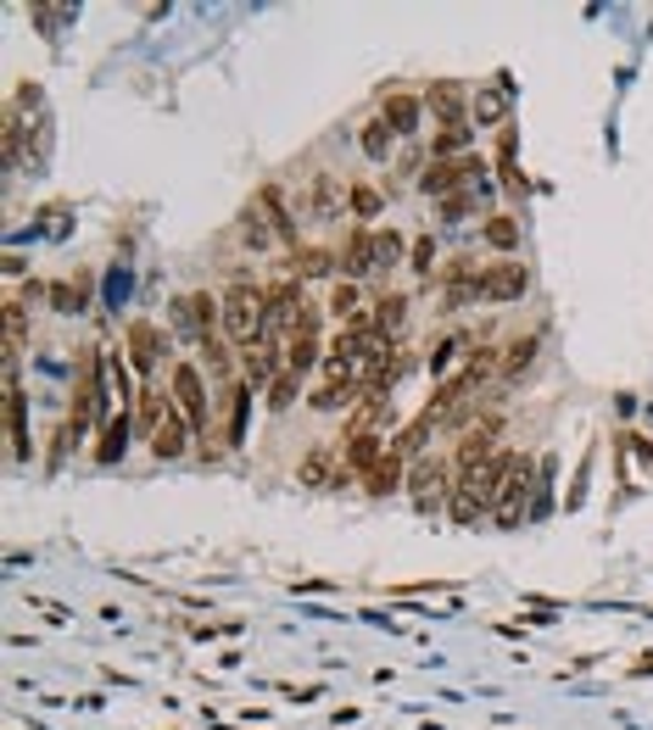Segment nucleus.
Wrapping results in <instances>:
<instances>
[{"label": "nucleus", "mask_w": 653, "mask_h": 730, "mask_svg": "<svg viewBox=\"0 0 653 730\" xmlns=\"http://www.w3.org/2000/svg\"><path fill=\"white\" fill-rule=\"evenodd\" d=\"M268 334V290L257 284H235L223 296V340H235V346L246 352L252 340Z\"/></svg>", "instance_id": "nucleus-1"}, {"label": "nucleus", "mask_w": 653, "mask_h": 730, "mask_svg": "<svg viewBox=\"0 0 653 730\" xmlns=\"http://www.w3.org/2000/svg\"><path fill=\"white\" fill-rule=\"evenodd\" d=\"M168 318H173L179 340H196V346H202V340H213V329H223V302H213L207 290H191V296L173 302Z\"/></svg>", "instance_id": "nucleus-2"}, {"label": "nucleus", "mask_w": 653, "mask_h": 730, "mask_svg": "<svg viewBox=\"0 0 653 730\" xmlns=\"http://www.w3.org/2000/svg\"><path fill=\"white\" fill-rule=\"evenodd\" d=\"M408 491H413V502L425 508V513H436L442 502H452V463L447 458H413V469H408Z\"/></svg>", "instance_id": "nucleus-3"}, {"label": "nucleus", "mask_w": 653, "mask_h": 730, "mask_svg": "<svg viewBox=\"0 0 653 730\" xmlns=\"http://www.w3.org/2000/svg\"><path fill=\"white\" fill-rule=\"evenodd\" d=\"M101 368H107V352H89L84 357V374H78V397H73V435H84L89 424H101L107 413V391H101Z\"/></svg>", "instance_id": "nucleus-4"}, {"label": "nucleus", "mask_w": 653, "mask_h": 730, "mask_svg": "<svg viewBox=\"0 0 653 730\" xmlns=\"http://www.w3.org/2000/svg\"><path fill=\"white\" fill-rule=\"evenodd\" d=\"M520 469V452H497V458H486L481 469H470V474H458V491H470L486 513H492V502L503 497V485H508V474Z\"/></svg>", "instance_id": "nucleus-5"}, {"label": "nucleus", "mask_w": 653, "mask_h": 730, "mask_svg": "<svg viewBox=\"0 0 653 730\" xmlns=\"http://www.w3.org/2000/svg\"><path fill=\"white\" fill-rule=\"evenodd\" d=\"M531 485H536V463H531V458H520V469L508 474V485H503V497L492 502V519H497V530H520V524H525V508H531Z\"/></svg>", "instance_id": "nucleus-6"}, {"label": "nucleus", "mask_w": 653, "mask_h": 730, "mask_svg": "<svg viewBox=\"0 0 653 730\" xmlns=\"http://www.w3.org/2000/svg\"><path fill=\"white\" fill-rule=\"evenodd\" d=\"M475 173H486L481 168V157H452V162H431L425 168V179H419V190L425 196H436V202H447V196H463L470 190V179Z\"/></svg>", "instance_id": "nucleus-7"}, {"label": "nucleus", "mask_w": 653, "mask_h": 730, "mask_svg": "<svg viewBox=\"0 0 653 730\" xmlns=\"http://www.w3.org/2000/svg\"><path fill=\"white\" fill-rule=\"evenodd\" d=\"M347 202H352V190H347L336 173H313V179H307V196H302V218L330 223V218L347 212Z\"/></svg>", "instance_id": "nucleus-8"}, {"label": "nucleus", "mask_w": 653, "mask_h": 730, "mask_svg": "<svg viewBox=\"0 0 653 730\" xmlns=\"http://www.w3.org/2000/svg\"><path fill=\"white\" fill-rule=\"evenodd\" d=\"M408 368H413L408 346H397V340H391V346H380L375 357L363 363V391H375V397H391V391H397V379H402Z\"/></svg>", "instance_id": "nucleus-9"}, {"label": "nucleus", "mask_w": 653, "mask_h": 730, "mask_svg": "<svg viewBox=\"0 0 653 730\" xmlns=\"http://www.w3.org/2000/svg\"><path fill=\"white\" fill-rule=\"evenodd\" d=\"M525 290H531L525 263H492V268H481V302H520Z\"/></svg>", "instance_id": "nucleus-10"}, {"label": "nucleus", "mask_w": 653, "mask_h": 730, "mask_svg": "<svg viewBox=\"0 0 653 730\" xmlns=\"http://www.w3.org/2000/svg\"><path fill=\"white\" fill-rule=\"evenodd\" d=\"M241 246L246 252H268V246H286L279 240V218H274V207L263 202V190H257V202L241 212Z\"/></svg>", "instance_id": "nucleus-11"}, {"label": "nucleus", "mask_w": 653, "mask_h": 730, "mask_svg": "<svg viewBox=\"0 0 653 730\" xmlns=\"http://www.w3.org/2000/svg\"><path fill=\"white\" fill-rule=\"evenodd\" d=\"M241 374H246V385L252 391H268V385L286 374V357H279V346L263 334V340H252V346L241 352Z\"/></svg>", "instance_id": "nucleus-12"}, {"label": "nucleus", "mask_w": 653, "mask_h": 730, "mask_svg": "<svg viewBox=\"0 0 653 730\" xmlns=\"http://www.w3.org/2000/svg\"><path fill=\"white\" fill-rule=\"evenodd\" d=\"M173 407L191 418V429L207 424V391H202V374H196L191 363H179V368H173Z\"/></svg>", "instance_id": "nucleus-13"}, {"label": "nucleus", "mask_w": 653, "mask_h": 730, "mask_svg": "<svg viewBox=\"0 0 653 730\" xmlns=\"http://www.w3.org/2000/svg\"><path fill=\"white\" fill-rule=\"evenodd\" d=\"M497 418H481V424H470V429H463V447H458V474H470V469H481L486 458H497Z\"/></svg>", "instance_id": "nucleus-14"}, {"label": "nucleus", "mask_w": 653, "mask_h": 730, "mask_svg": "<svg viewBox=\"0 0 653 730\" xmlns=\"http://www.w3.org/2000/svg\"><path fill=\"white\" fill-rule=\"evenodd\" d=\"M302 284L297 279H279V284H268V340L279 334V329H297V313H302Z\"/></svg>", "instance_id": "nucleus-15"}, {"label": "nucleus", "mask_w": 653, "mask_h": 730, "mask_svg": "<svg viewBox=\"0 0 653 730\" xmlns=\"http://www.w3.org/2000/svg\"><path fill=\"white\" fill-rule=\"evenodd\" d=\"M184 452H191V418H184L179 407H168V418H162L157 435H152V458L173 463V458H184Z\"/></svg>", "instance_id": "nucleus-16"}, {"label": "nucleus", "mask_w": 653, "mask_h": 730, "mask_svg": "<svg viewBox=\"0 0 653 730\" xmlns=\"http://www.w3.org/2000/svg\"><path fill=\"white\" fill-rule=\"evenodd\" d=\"M297 479H302V485H347L352 474H347V463H341V452H336V447H313V452L302 458Z\"/></svg>", "instance_id": "nucleus-17"}, {"label": "nucleus", "mask_w": 653, "mask_h": 730, "mask_svg": "<svg viewBox=\"0 0 653 730\" xmlns=\"http://www.w3.org/2000/svg\"><path fill=\"white\" fill-rule=\"evenodd\" d=\"M341 268H347V279L358 284L363 273H375L380 263H375V229L368 223H358L352 234H347V246H341Z\"/></svg>", "instance_id": "nucleus-18"}, {"label": "nucleus", "mask_w": 653, "mask_h": 730, "mask_svg": "<svg viewBox=\"0 0 653 730\" xmlns=\"http://www.w3.org/2000/svg\"><path fill=\"white\" fill-rule=\"evenodd\" d=\"M419 118H425V101H419V95H386V101H380V123H386L397 139L419 134Z\"/></svg>", "instance_id": "nucleus-19"}, {"label": "nucleus", "mask_w": 653, "mask_h": 730, "mask_svg": "<svg viewBox=\"0 0 653 730\" xmlns=\"http://www.w3.org/2000/svg\"><path fill=\"white\" fill-rule=\"evenodd\" d=\"M7 435H12V458L23 463L28 458V397L12 374H7Z\"/></svg>", "instance_id": "nucleus-20"}, {"label": "nucleus", "mask_w": 653, "mask_h": 730, "mask_svg": "<svg viewBox=\"0 0 653 730\" xmlns=\"http://www.w3.org/2000/svg\"><path fill=\"white\" fill-rule=\"evenodd\" d=\"M425 112L436 118V129H452V123H463L470 101H463L458 84H431V89H425Z\"/></svg>", "instance_id": "nucleus-21"}, {"label": "nucleus", "mask_w": 653, "mask_h": 730, "mask_svg": "<svg viewBox=\"0 0 653 730\" xmlns=\"http://www.w3.org/2000/svg\"><path fill=\"white\" fill-rule=\"evenodd\" d=\"M386 452H391V447H386V435H352V441L341 447V463H347V474H352V479H363V474L375 469Z\"/></svg>", "instance_id": "nucleus-22"}, {"label": "nucleus", "mask_w": 653, "mask_h": 730, "mask_svg": "<svg viewBox=\"0 0 653 730\" xmlns=\"http://www.w3.org/2000/svg\"><path fill=\"white\" fill-rule=\"evenodd\" d=\"M408 307H413V302L402 296V290L380 296V302H375V313H368V318H375V334H380V340H397V334H402V324H408Z\"/></svg>", "instance_id": "nucleus-23"}, {"label": "nucleus", "mask_w": 653, "mask_h": 730, "mask_svg": "<svg viewBox=\"0 0 653 730\" xmlns=\"http://www.w3.org/2000/svg\"><path fill=\"white\" fill-rule=\"evenodd\" d=\"M397 485H408V469H402V458H397V452H386L375 469L363 474V491H368V497H391Z\"/></svg>", "instance_id": "nucleus-24"}, {"label": "nucleus", "mask_w": 653, "mask_h": 730, "mask_svg": "<svg viewBox=\"0 0 653 730\" xmlns=\"http://www.w3.org/2000/svg\"><path fill=\"white\" fill-rule=\"evenodd\" d=\"M157 352H162V334L152 324H129V363L140 374H152L157 368Z\"/></svg>", "instance_id": "nucleus-25"}, {"label": "nucleus", "mask_w": 653, "mask_h": 730, "mask_svg": "<svg viewBox=\"0 0 653 730\" xmlns=\"http://www.w3.org/2000/svg\"><path fill=\"white\" fill-rule=\"evenodd\" d=\"M129 447V413H112L107 429H101V441H96V463H118Z\"/></svg>", "instance_id": "nucleus-26"}, {"label": "nucleus", "mask_w": 653, "mask_h": 730, "mask_svg": "<svg viewBox=\"0 0 653 730\" xmlns=\"http://www.w3.org/2000/svg\"><path fill=\"white\" fill-rule=\"evenodd\" d=\"M307 402H313L318 413H341V407H358V402H363V385H318Z\"/></svg>", "instance_id": "nucleus-27"}, {"label": "nucleus", "mask_w": 653, "mask_h": 730, "mask_svg": "<svg viewBox=\"0 0 653 730\" xmlns=\"http://www.w3.org/2000/svg\"><path fill=\"white\" fill-rule=\"evenodd\" d=\"M481 234H486L492 252H515V246H520V223L508 218V212H492V218L481 223Z\"/></svg>", "instance_id": "nucleus-28"}, {"label": "nucleus", "mask_w": 653, "mask_h": 730, "mask_svg": "<svg viewBox=\"0 0 653 730\" xmlns=\"http://www.w3.org/2000/svg\"><path fill=\"white\" fill-rule=\"evenodd\" d=\"M318 334H291V346H286V368L291 374H313L318 368Z\"/></svg>", "instance_id": "nucleus-29"}, {"label": "nucleus", "mask_w": 653, "mask_h": 730, "mask_svg": "<svg viewBox=\"0 0 653 730\" xmlns=\"http://www.w3.org/2000/svg\"><path fill=\"white\" fill-rule=\"evenodd\" d=\"M23 346H28V307L23 302H7V368L17 363Z\"/></svg>", "instance_id": "nucleus-30"}, {"label": "nucleus", "mask_w": 653, "mask_h": 730, "mask_svg": "<svg viewBox=\"0 0 653 730\" xmlns=\"http://www.w3.org/2000/svg\"><path fill=\"white\" fill-rule=\"evenodd\" d=\"M463 151H470V123L436 129V151H431V162H452V157H463Z\"/></svg>", "instance_id": "nucleus-31"}, {"label": "nucleus", "mask_w": 653, "mask_h": 730, "mask_svg": "<svg viewBox=\"0 0 653 730\" xmlns=\"http://www.w3.org/2000/svg\"><path fill=\"white\" fill-rule=\"evenodd\" d=\"M330 313H336L341 324H352V318H363V290H358L352 279H341V284L330 290Z\"/></svg>", "instance_id": "nucleus-32"}, {"label": "nucleus", "mask_w": 653, "mask_h": 730, "mask_svg": "<svg viewBox=\"0 0 653 730\" xmlns=\"http://www.w3.org/2000/svg\"><path fill=\"white\" fill-rule=\"evenodd\" d=\"M470 112H475L481 123H497V118L508 112V89H503V84H486L475 101H470Z\"/></svg>", "instance_id": "nucleus-33"}, {"label": "nucleus", "mask_w": 653, "mask_h": 730, "mask_svg": "<svg viewBox=\"0 0 653 730\" xmlns=\"http://www.w3.org/2000/svg\"><path fill=\"white\" fill-rule=\"evenodd\" d=\"M531 357H536V334H520L515 346H508V357H503V379H520L531 368Z\"/></svg>", "instance_id": "nucleus-34"}, {"label": "nucleus", "mask_w": 653, "mask_h": 730, "mask_svg": "<svg viewBox=\"0 0 653 730\" xmlns=\"http://www.w3.org/2000/svg\"><path fill=\"white\" fill-rule=\"evenodd\" d=\"M391 139H397V134L375 118V123L363 129V157H368V162H386V157H391Z\"/></svg>", "instance_id": "nucleus-35"}, {"label": "nucleus", "mask_w": 653, "mask_h": 730, "mask_svg": "<svg viewBox=\"0 0 653 730\" xmlns=\"http://www.w3.org/2000/svg\"><path fill=\"white\" fill-rule=\"evenodd\" d=\"M291 268H297V279H318V273H330V268H336V257H330V252H318V246H307V252L291 257Z\"/></svg>", "instance_id": "nucleus-36"}, {"label": "nucleus", "mask_w": 653, "mask_h": 730, "mask_svg": "<svg viewBox=\"0 0 653 730\" xmlns=\"http://www.w3.org/2000/svg\"><path fill=\"white\" fill-rule=\"evenodd\" d=\"M297 391H302V374H291V368H286V374H279V379L268 385V407H274V413H286V407L297 402Z\"/></svg>", "instance_id": "nucleus-37"}, {"label": "nucleus", "mask_w": 653, "mask_h": 730, "mask_svg": "<svg viewBox=\"0 0 653 730\" xmlns=\"http://www.w3.org/2000/svg\"><path fill=\"white\" fill-rule=\"evenodd\" d=\"M196 352H202V363H207V368H213L218 379H229V374H235V357H229V346H223L218 334H213V340H202Z\"/></svg>", "instance_id": "nucleus-38"}, {"label": "nucleus", "mask_w": 653, "mask_h": 730, "mask_svg": "<svg viewBox=\"0 0 653 730\" xmlns=\"http://www.w3.org/2000/svg\"><path fill=\"white\" fill-rule=\"evenodd\" d=\"M375 263H380V268L402 263V234H397V229H375Z\"/></svg>", "instance_id": "nucleus-39"}, {"label": "nucleus", "mask_w": 653, "mask_h": 730, "mask_svg": "<svg viewBox=\"0 0 653 730\" xmlns=\"http://www.w3.org/2000/svg\"><path fill=\"white\" fill-rule=\"evenodd\" d=\"M408 263H413V273H425V279H431V273H436V240H431V234H419V240H413V252H408Z\"/></svg>", "instance_id": "nucleus-40"}, {"label": "nucleus", "mask_w": 653, "mask_h": 730, "mask_svg": "<svg viewBox=\"0 0 653 730\" xmlns=\"http://www.w3.org/2000/svg\"><path fill=\"white\" fill-rule=\"evenodd\" d=\"M447 513H452L458 524H475V519H481L486 508H481V502H475L470 491H452V502H447Z\"/></svg>", "instance_id": "nucleus-41"}, {"label": "nucleus", "mask_w": 653, "mask_h": 730, "mask_svg": "<svg viewBox=\"0 0 653 730\" xmlns=\"http://www.w3.org/2000/svg\"><path fill=\"white\" fill-rule=\"evenodd\" d=\"M503 184H508V190H525V179H520V168H515V134H503Z\"/></svg>", "instance_id": "nucleus-42"}, {"label": "nucleus", "mask_w": 653, "mask_h": 730, "mask_svg": "<svg viewBox=\"0 0 653 730\" xmlns=\"http://www.w3.org/2000/svg\"><path fill=\"white\" fill-rule=\"evenodd\" d=\"M51 302H57V313H78L84 307V290L78 284H51Z\"/></svg>", "instance_id": "nucleus-43"}, {"label": "nucleus", "mask_w": 653, "mask_h": 730, "mask_svg": "<svg viewBox=\"0 0 653 730\" xmlns=\"http://www.w3.org/2000/svg\"><path fill=\"white\" fill-rule=\"evenodd\" d=\"M352 212H358V218H375V212H380V196H375L368 184H352Z\"/></svg>", "instance_id": "nucleus-44"}, {"label": "nucleus", "mask_w": 653, "mask_h": 730, "mask_svg": "<svg viewBox=\"0 0 653 730\" xmlns=\"http://www.w3.org/2000/svg\"><path fill=\"white\" fill-rule=\"evenodd\" d=\"M470 207H475V196L463 190V196H447V202H442V218H447V223H458V218H470Z\"/></svg>", "instance_id": "nucleus-45"}, {"label": "nucleus", "mask_w": 653, "mask_h": 730, "mask_svg": "<svg viewBox=\"0 0 653 730\" xmlns=\"http://www.w3.org/2000/svg\"><path fill=\"white\" fill-rule=\"evenodd\" d=\"M458 352H463V340H458V334H452V340H442V346H436V352H431V368H436V374H442V368H447V363H452V357H458Z\"/></svg>", "instance_id": "nucleus-46"}]
</instances>
